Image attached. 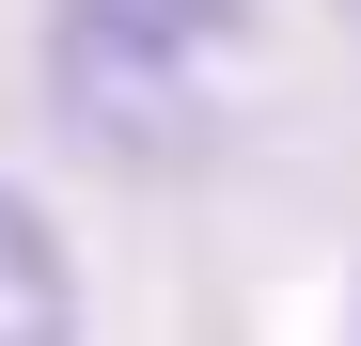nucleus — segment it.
<instances>
[{
	"mask_svg": "<svg viewBox=\"0 0 361 346\" xmlns=\"http://www.w3.org/2000/svg\"><path fill=\"white\" fill-rule=\"evenodd\" d=\"M252 95V0H47V110L94 157H204Z\"/></svg>",
	"mask_w": 361,
	"mask_h": 346,
	"instance_id": "1",
	"label": "nucleus"
},
{
	"mask_svg": "<svg viewBox=\"0 0 361 346\" xmlns=\"http://www.w3.org/2000/svg\"><path fill=\"white\" fill-rule=\"evenodd\" d=\"M79 330V268H63V220L32 189H0V346H63Z\"/></svg>",
	"mask_w": 361,
	"mask_h": 346,
	"instance_id": "2",
	"label": "nucleus"
}]
</instances>
